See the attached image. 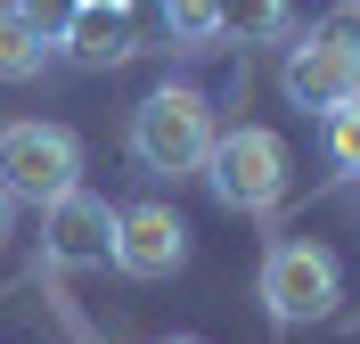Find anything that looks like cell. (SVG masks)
Instances as JSON below:
<instances>
[{
	"instance_id": "1",
	"label": "cell",
	"mask_w": 360,
	"mask_h": 344,
	"mask_svg": "<svg viewBox=\"0 0 360 344\" xmlns=\"http://www.w3.org/2000/svg\"><path fill=\"white\" fill-rule=\"evenodd\" d=\"M221 139V115L197 82H156V91L131 107V164L156 172V181H180V172H205Z\"/></svg>"
},
{
	"instance_id": "2",
	"label": "cell",
	"mask_w": 360,
	"mask_h": 344,
	"mask_svg": "<svg viewBox=\"0 0 360 344\" xmlns=\"http://www.w3.org/2000/svg\"><path fill=\"white\" fill-rule=\"evenodd\" d=\"M278 91H287V107H303V115H336V107H352V98H360V33H352L344 17L287 33Z\"/></svg>"
},
{
	"instance_id": "3",
	"label": "cell",
	"mask_w": 360,
	"mask_h": 344,
	"mask_svg": "<svg viewBox=\"0 0 360 344\" xmlns=\"http://www.w3.org/2000/svg\"><path fill=\"white\" fill-rule=\"evenodd\" d=\"M0 189L17 205H58L66 189H82V139L66 123H41V115L0 123Z\"/></svg>"
},
{
	"instance_id": "4",
	"label": "cell",
	"mask_w": 360,
	"mask_h": 344,
	"mask_svg": "<svg viewBox=\"0 0 360 344\" xmlns=\"http://www.w3.org/2000/svg\"><path fill=\"white\" fill-rule=\"evenodd\" d=\"M287 139L270 132V123H229L213 139V156H205V189L221 197L229 213H270L287 197Z\"/></svg>"
},
{
	"instance_id": "5",
	"label": "cell",
	"mask_w": 360,
	"mask_h": 344,
	"mask_svg": "<svg viewBox=\"0 0 360 344\" xmlns=\"http://www.w3.org/2000/svg\"><path fill=\"white\" fill-rule=\"evenodd\" d=\"M336 295H344L336 246H319V238H270V254H262V303H270V320H278V328L328 320Z\"/></svg>"
},
{
	"instance_id": "6",
	"label": "cell",
	"mask_w": 360,
	"mask_h": 344,
	"mask_svg": "<svg viewBox=\"0 0 360 344\" xmlns=\"http://www.w3.org/2000/svg\"><path fill=\"white\" fill-rule=\"evenodd\" d=\"M123 279H172L188 262V222H180L164 197H139V205H115V254Z\"/></svg>"
},
{
	"instance_id": "7",
	"label": "cell",
	"mask_w": 360,
	"mask_h": 344,
	"mask_svg": "<svg viewBox=\"0 0 360 344\" xmlns=\"http://www.w3.org/2000/svg\"><path fill=\"white\" fill-rule=\"evenodd\" d=\"M115 254V205L90 197V189H66L58 205H41V262L49 271H90Z\"/></svg>"
},
{
	"instance_id": "8",
	"label": "cell",
	"mask_w": 360,
	"mask_h": 344,
	"mask_svg": "<svg viewBox=\"0 0 360 344\" xmlns=\"http://www.w3.org/2000/svg\"><path fill=\"white\" fill-rule=\"evenodd\" d=\"M58 58H66L74 74H115L139 58V33L123 8H74V25L58 33Z\"/></svg>"
},
{
	"instance_id": "9",
	"label": "cell",
	"mask_w": 360,
	"mask_h": 344,
	"mask_svg": "<svg viewBox=\"0 0 360 344\" xmlns=\"http://www.w3.org/2000/svg\"><path fill=\"white\" fill-rule=\"evenodd\" d=\"M156 17H164V49H188V58H205V49L229 42L221 0H156Z\"/></svg>"
},
{
	"instance_id": "10",
	"label": "cell",
	"mask_w": 360,
	"mask_h": 344,
	"mask_svg": "<svg viewBox=\"0 0 360 344\" xmlns=\"http://www.w3.org/2000/svg\"><path fill=\"white\" fill-rule=\"evenodd\" d=\"M49 58H58V42L17 17V0H0V82H33Z\"/></svg>"
},
{
	"instance_id": "11",
	"label": "cell",
	"mask_w": 360,
	"mask_h": 344,
	"mask_svg": "<svg viewBox=\"0 0 360 344\" xmlns=\"http://www.w3.org/2000/svg\"><path fill=\"white\" fill-rule=\"evenodd\" d=\"M221 25L238 42H287L295 33V0H221Z\"/></svg>"
},
{
	"instance_id": "12",
	"label": "cell",
	"mask_w": 360,
	"mask_h": 344,
	"mask_svg": "<svg viewBox=\"0 0 360 344\" xmlns=\"http://www.w3.org/2000/svg\"><path fill=\"white\" fill-rule=\"evenodd\" d=\"M319 148H328V164L344 181H360V98L336 107V115H319Z\"/></svg>"
},
{
	"instance_id": "13",
	"label": "cell",
	"mask_w": 360,
	"mask_h": 344,
	"mask_svg": "<svg viewBox=\"0 0 360 344\" xmlns=\"http://www.w3.org/2000/svg\"><path fill=\"white\" fill-rule=\"evenodd\" d=\"M74 8H82V0H17V17L33 25V33H49V42L74 25Z\"/></svg>"
},
{
	"instance_id": "14",
	"label": "cell",
	"mask_w": 360,
	"mask_h": 344,
	"mask_svg": "<svg viewBox=\"0 0 360 344\" xmlns=\"http://www.w3.org/2000/svg\"><path fill=\"white\" fill-rule=\"evenodd\" d=\"M8 238H17V197L0 189V246H8Z\"/></svg>"
},
{
	"instance_id": "15",
	"label": "cell",
	"mask_w": 360,
	"mask_h": 344,
	"mask_svg": "<svg viewBox=\"0 0 360 344\" xmlns=\"http://www.w3.org/2000/svg\"><path fill=\"white\" fill-rule=\"evenodd\" d=\"M82 8H131V0H82Z\"/></svg>"
},
{
	"instance_id": "16",
	"label": "cell",
	"mask_w": 360,
	"mask_h": 344,
	"mask_svg": "<svg viewBox=\"0 0 360 344\" xmlns=\"http://www.w3.org/2000/svg\"><path fill=\"white\" fill-rule=\"evenodd\" d=\"M344 17H360V0H344Z\"/></svg>"
},
{
	"instance_id": "17",
	"label": "cell",
	"mask_w": 360,
	"mask_h": 344,
	"mask_svg": "<svg viewBox=\"0 0 360 344\" xmlns=\"http://www.w3.org/2000/svg\"><path fill=\"white\" fill-rule=\"evenodd\" d=\"M164 344H197V336H164Z\"/></svg>"
}]
</instances>
